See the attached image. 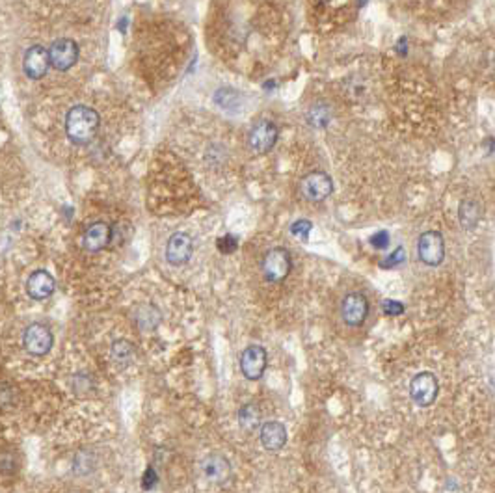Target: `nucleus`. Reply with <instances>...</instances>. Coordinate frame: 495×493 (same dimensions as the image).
Returning <instances> with one entry per match:
<instances>
[{"label": "nucleus", "instance_id": "f257e3e1", "mask_svg": "<svg viewBox=\"0 0 495 493\" xmlns=\"http://www.w3.org/2000/svg\"><path fill=\"white\" fill-rule=\"evenodd\" d=\"M99 125H101V117L97 110L84 104L73 107L65 116V132L69 140L79 146H86L97 136Z\"/></svg>", "mask_w": 495, "mask_h": 493}, {"label": "nucleus", "instance_id": "f03ea898", "mask_svg": "<svg viewBox=\"0 0 495 493\" xmlns=\"http://www.w3.org/2000/svg\"><path fill=\"white\" fill-rule=\"evenodd\" d=\"M290 269H293V261H290V254L285 248L268 249L263 257V263H261L263 276L268 283H281L290 273Z\"/></svg>", "mask_w": 495, "mask_h": 493}, {"label": "nucleus", "instance_id": "7ed1b4c3", "mask_svg": "<svg viewBox=\"0 0 495 493\" xmlns=\"http://www.w3.org/2000/svg\"><path fill=\"white\" fill-rule=\"evenodd\" d=\"M23 347L36 357L47 356L54 347V335L50 327L41 323L30 324L23 333Z\"/></svg>", "mask_w": 495, "mask_h": 493}, {"label": "nucleus", "instance_id": "20e7f679", "mask_svg": "<svg viewBox=\"0 0 495 493\" xmlns=\"http://www.w3.org/2000/svg\"><path fill=\"white\" fill-rule=\"evenodd\" d=\"M200 473L205 482L214 484V486H224L231 480L233 469H231L229 460L226 456L220 455V453H211V455H207L205 458L201 460Z\"/></svg>", "mask_w": 495, "mask_h": 493}, {"label": "nucleus", "instance_id": "39448f33", "mask_svg": "<svg viewBox=\"0 0 495 493\" xmlns=\"http://www.w3.org/2000/svg\"><path fill=\"white\" fill-rule=\"evenodd\" d=\"M300 192L308 201L313 203H320V201L328 200L330 194L334 192V181L328 173L324 171H311L308 175L302 177L300 181Z\"/></svg>", "mask_w": 495, "mask_h": 493}, {"label": "nucleus", "instance_id": "423d86ee", "mask_svg": "<svg viewBox=\"0 0 495 493\" xmlns=\"http://www.w3.org/2000/svg\"><path fill=\"white\" fill-rule=\"evenodd\" d=\"M417 255L428 266H437L445 259V242L442 233L437 231H427L419 237L417 242Z\"/></svg>", "mask_w": 495, "mask_h": 493}, {"label": "nucleus", "instance_id": "0eeeda50", "mask_svg": "<svg viewBox=\"0 0 495 493\" xmlns=\"http://www.w3.org/2000/svg\"><path fill=\"white\" fill-rule=\"evenodd\" d=\"M437 391H440V386H437L436 376L432 372H419L410 381V396L419 408H428L430 404H434Z\"/></svg>", "mask_w": 495, "mask_h": 493}, {"label": "nucleus", "instance_id": "6e6552de", "mask_svg": "<svg viewBox=\"0 0 495 493\" xmlns=\"http://www.w3.org/2000/svg\"><path fill=\"white\" fill-rule=\"evenodd\" d=\"M278 136H280V132H278V127L274 123L268 121V119H261L251 127L250 136H248V146L257 155H265L276 146Z\"/></svg>", "mask_w": 495, "mask_h": 493}, {"label": "nucleus", "instance_id": "1a4fd4ad", "mask_svg": "<svg viewBox=\"0 0 495 493\" xmlns=\"http://www.w3.org/2000/svg\"><path fill=\"white\" fill-rule=\"evenodd\" d=\"M268 365V354L261 345H250L241 354V371L246 380H259Z\"/></svg>", "mask_w": 495, "mask_h": 493}, {"label": "nucleus", "instance_id": "9d476101", "mask_svg": "<svg viewBox=\"0 0 495 493\" xmlns=\"http://www.w3.org/2000/svg\"><path fill=\"white\" fill-rule=\"evenodd\" d=\"M50 54V65L56 71H67L73 67L79 60V45L77 41L69 38L56 39L49 49Z\"/></svg>", "mask_w": 495, "mask_h": 493}, {"label": "nucleus", "instance_id": "9b49d317", "mask_svg": "<svg viewBox=\"0 0 495 493\" xmlns=\"http://www.w3.org/2000/svg\"><path fill=\"white\" fill-rule=\"evenodd\" d=\"M369 315V302L365 294L350 293L347 294L341 302V318L343 323L350 327L361 326L367 320Z\"/></svg>", "mask_w": 495, "mask_h": 493}, {"label": "nucleus", "instance_id": "f8f14e48", "mask_svg": "<svg viewBox=\"0 0 495 493\" xmlns=\"http://www.w3.org/2000/svg\"><path fill=\"white\" fill-rule=\"evenodd\" d=\"M50 65V54L49 50L45 49L43 45H32L28 47L25 53V58H23V71L28 78L32 80H40L47 75Z\"/></svg>", "mask_w": 495, "mask_h": 493}, {"label": "nucleus", "instance_id": "ddd939ff", "mask_svg": "<svg viewBox=\"0 0 495 493\" xmlns=\"http://www.w3.org/2000/svg\"><path fill=\"white\" fill-rule=\"evenodd\" d=\"M192 254H194V242H192L190 234L183 233V231H177L173 233L170 239H168L166 244V261L172 266H183L190 261Z\"/></svg>", "mask_w": 495, "mask_h": 493}, {"label": "nucleus", "instance_id": "4468645a", "mask_svg": "<svg viewBox=\"0 0 495 493\" xmlns=\"http://www.w3.org/2000/svg\"><path fill=\"white\" fill-rule=\"evenodd\" d=\"M56 288V281L47 270H36L28 276L26 281V294L36 302H43V300L50 298Z\"/></svg>", "mask_w": 495, "mask_h": 493}, {"label": "nucleus", "instance_id": "2eb2a0df", "mask_svg": "<svg viewBox=\"0 0 495 493\" xmlns=\"http://www.w3.org/2000/svg\"><path fill=\"white\" fill-rule=\"evenodd\" d=\"M287 428L280 421H266L265 425L261 426L259 440L261 445L265 447L268 453H280L287 445Z\"/></svg>", "mask_w": 495, "mask_h": 493}, {"label": "nucleus", "instance_id": "dca6fc26", "mask_svg": "<svg viewBox=\"0 0 495 493\" xmlns=\"http://www.w3.org/2000/svg\"><path fill=\"white\" fill-rule=\"evenodd\" d=\"M112 240V229L107 222H95L88 227V231L84 233L82 246L89 254H97L101 249L108 246V242Z\"/></svg>", "mask_w": 495, "mask_h": 493}, {"label": "nucleus", "instance_id": "f3484780", "mask_svg": "<svg viewBox=\"0 0 495 493\" xmlns=\"http://www.w3.org/2000/svg\"><path fill=\"white\" fill-rule=\"evenodd\" d=\"M133 320L136 327L143 333L155 332L162 323V311L151 302H146L138 305L133 313Z\"/></svg>", "mask_w": 495, "mask_h": 493}, {"label": "nucleus", "instance_id": "a211bd4d", "mask_svg": "<svg viewBox=\"0 0 495 493\" xmlns=\"http://www.w3.org/2000/svg\"><path fill=\"white\" fill-rule=\"evenodd\" d=\"M134 357H136V348H134L133 342L127 341V339H118V341L112 342V347H110V362H112V365L118 371H123L129 365H133Z\"/></svg>", "mask_w": 495, "mask_h": 493}, {"label": "nucleus", "instance_id": "6ab92c4d", "mask_svg": "<svg viewBox=\"0 0 495 493\" xmlns=\"http://www.w3.org/2000/svg\"><path fill=\"white\" fill-rule=\"evenodd\" d=\"M482 209L481 203H477L475 200H464L460 203V210H458V216H460V224L466 227V229H473L479 220H481Z\"/></svg>", "mask_w": 495, "mask_h": 493}, {"label": "nucleus", "instance_id": "aec40b11", "mask_svg": "<svg viewBox=\"0 0 495 493\" xmlns=\"http://www.w3.org/2000/svg\"><path fill=\"white\" fill-rule=\"evenodd\" d=\"M239 417V425L244 432H255L257 428H261V410L255 404H244L236 413Z\"/></svg>", "mask_w": 495, "mask_h": 493}, {"label": "nucleus", "instance_id": "412c9836", "mask_svg": "<svg viewBox=\"0 0 495 493\" xmlns=\"http://www.w3.org/2000/svg\"><path fill=\"white\" fill-rule=\"evenodd\" d=\"M308 123L315 129H324L332 119V110H330V104L326 103H315L313 107L308 110Z\"/></svg>", "mask_w": 495, "mask_h": 493}, {"label": "nucleus", "instance_id": "4be33fe9", "mask_svg": "<svg viewBox=\"0 0 495 493\" xmlns=\"http://www.w3.org/2000/svg\"><path fill=\"white\" fill-rule=\"evenodd\" d=\"M239 99H241V93L231 88H222L214 93L216 104L226 108V110H235L236 104H239Z\"/></svg>", "mask_w": 495, "mask_h": 493}, {"label": "nucleus", "instance_id": "5701e85b", "mask_svg": "<svg viewBox=\"0 0 495 493\" xmlns=\"http://www.w3.org/2000/svg\"><path fill=\"white\" fill-rule=\"evenodd\" d=\"M73 469L79 475H88L95 469V456L92 450H80L79 455L75 456Z\"/></svg>", "mask_w": 495, "mask_h": 493}, {"label": "nucleus", "instance_id": "b1692460", "mask_svg": "<svg viewBox=\"0 0 495 493\" xmlns=\"http://www.w3.org/2000/svg\"><path fill=\"white\" fill-rule=\"evenodd\" d=\"M216 248L220 249L222 254L229 255L239 248V240H236V237H233V234H224V237H220V239L216 240Z\"/></svg>", "mask_w": 495, "mask_h": 493}, {"label": "nucleus", "instance_id": "393cba45", "mask_svg": "<svg viewBox=\"0 0 495 493\" xmlns=\"http://www.w3.org/2000/svg\"><path fill=\"white\" fill-rule=\"evenodd\" d=\"M404 261H406V251H404V248L401 246V248L395 249L391 255H388V257L380 263V266H382V269H395V266L402 264Z\"/></svg>", "mask_w": 495, "mask_h": 493}, {"label": "nucleus", "instance_id": "a878e982", "mask_svg": "<svg viewBox=\"0 0 495 493\" xmlns=\"http://www.w3.org/2000/svg\"><path fill=\"white\" fill-rule=\"evenodd\" d=\"M311 229H313V224L309 220H298L290 225V233L295 234V237H298L300 240H304V242L309 239Z\"/></svg>", "mask_w": 495, "mask_h": 493}, {"label": "nucleus", "instance_id": "bb28decb", "mask_svg": "<svg viewBox=\"0 0 495 493\" xmlns=\"http://www.w3.org/2000/svg\"><path fill=\"white\" fill-rule=\"evenodd\" d=\"M382 311L388 315V317H398L404 313V305L397 300H384L382 303Z\"/></svg>", "mask_w": 495, "mask_h": 493}, {"label": "nucleus", "instance_id": "cd10ccee", "mask_svg": "<svg viewBox=\"0 0 495 493\" xmlns=\"http://www.w3.org/2000/svg\"><path fill=\"white\" fill-rule=\"evenodd\" d=\"M371 244L376 249H386L389 246V233L388 231H378L371 237Z\"/></svg>", "mask_w": 495, "mask_h": 493}, {"label": "nucleus", "instance_id": "c85d7f7f", "mask_svg": "<svg viewBox=\"0 0 495 493\" xmlns=\"http://www.w3.org/2000/svg\"><path fill=\"white\" fill-rule=\"evenodd\" d=\"M157 480H158V477H157V473H155V467H148V471L143 473V482H142L143 489H151L153 486L157 484Z\"/></svg>", "mask_w": 495, "mask_h": 493}, {"label": "nucleus", "instance_id": "c756f323", "mask_svg": "<svg viewBox=\"0 0 495 493\" xmlns=\"http://www.w3.org/2000/svg\"><path fill=\"white\" fill-rule=\"evenodd\" d=\"M365 4H367V0H358L359 8H363V6H365Z\"/></svg>", "mask_w": 495, "mask_h": 493}]
</instances>
